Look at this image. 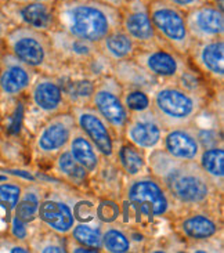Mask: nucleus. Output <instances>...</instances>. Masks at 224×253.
<instances>
[{
  "mask_svg": "<svg viewBox=\"0 0 224 253\" xmlns=\"http://www.w3.org/2000/svg\"><path fill=\"white\" fill-rule=\"evenodd\" d=\"M78 201L79 199L76 198L75 192L65 185H54L47 190L45 188L38 220L55 233L68 237L76 223L75 209Z\"/></svg>",
  "mask_w": 224,
  "mask_h": 253,
  "instance_id": "6e6552de",
  "label": "nucleus"
},
{
  "mask_svg": "<svg viewBox=\"0 0 224 253\" xmlns=\"http://www.w3.org/2000/svg\"><path fill=\"white\" fill-rule=\"evenodd\" d=\"M123 171L115 161V158H101L98 168L89 176L88 183L97 191L101 198L116 199L122 197Z\"/></svg>",
  "mask_w": 224,
  "mask_h": 253,
  "instance_id": "412c9836",
  "label": "nucleus"
},
{
  "mask_svg": "<svg viewBox=\"0 0 224 253\" xmlns=\"http://www.w3.org/2000/svg\"><path fill=\"white\" fill-rule=\"evenodd\" d=\"M10 1H15V3H31V1H38V3H51V4H54L57 0H10Z\"/></svg>",
  "mask_w": 224,
  "mask_h": 253,
  "instance_id": "a19ab883",
  "label": "nucleus"
},
{
  "mask_svg": "<svg viewBox=\"0 0 224 253\" xmlns=\"http://www.w3.org/2000/svg\"><path fill=\"white\" fill-rule=\"evenodd\" d=\"M45 188L39 184H31L22 188L18 204L14 209V216H17L25 223H32L38 220V212L41 206Z\"/></svg>",
  "mask_w": 224,
  "mask_h": 253,
  "instance_id": "c85d7f7f",
  "label": "nucleus"
},
{
  "mask_svg": "<svg viewBox=\"0 0 224 253\" xmlns=\"http://www.w3.org/2000/svg\"><path fill=\"white\" fill-rule=\"evenodd\" d=\"M111 75L115 76L116 81L122 84V87H137V89L151 91L152 86L156 87L159 84L158 79L149 75L148 72L141 68L133 58L112 64Z\"/></svg>",
  "mask_w": 224,
  "mask_h": 253,
  "instance_id": "b1692460",
  "label": "nucleus"
},
{
  "mask_svg": "<svg viewBox=\"0 0 224 253\" xmlns=\"http://www.w3.org/2000/svg\"><path fill=\"white\" fill-rule=\"evenodd\" d=\"M187 28L192 42H206L224 38L223 8L213 1L185 13Z\"/></svg>",
  "mask_w": 224,
  "mask_h": 253,
  "instance_id": "f3484780",
  "label": "nucleus"
},
{
  "mask_svg": "<svg viewBox=\"0 0 224 253\" xmlns=\"http://www.w3.org/2000/svg\"><path fill=\"white\" fill-rule=\"evenodd\" d=\"M69 111L74 115L76 126L94 144V147L102 157L115 158L118 138L108 124L98 115V112L90 104L71 105Z\"/></svg>",
  "mask_w": 224,
  "mask_h": 253,
  "instance_id": "f8f14e48",
  "label": "nucleus"
},
{
  "mask_svg": "<svg viewBox=\"0 0 224 253\" xmlns=\"http://www.w3.org/2000/svg\"><path fill=\"white\" fill-rule=\"evenodd\" d=\"M57 29L97 44L121 27V13L98 0H57Z\"/></svg>",
  "mask_w": 224,
  "mask_h": 253,
  "instance_id": "f03ea898",
  "label": "nucleus"
},
{
  "mask_svg": "<svg viewBox=\"0 0 224 253\" xmlns=\"http://www.w3.org/2000/svg\"><path fill=\"white\" fill-rule=\"evenodd\" d=\"M133 60L158 81H176L188 65L187 57L177 54L161 42L138 47Z\"/></svg>",
  "mask_w": 224,
  "mask_h": 253,
  "instance_id": "9d476101",
  "label": "nucleus"
},
{
  "mask_svg": "<svg viewBox=\"0 0 224 253\" xmlns=\"http://www.w3.org/2000/svg\"><path fill=\"white\" fill-rule=\"evenodd\" d=\"M11 234L17 241L28 240V223L14 216L11 220Z\"/></svg>",
  "mask_w": 224,
  "mask_h": 253,
  "instance_id": "e433bc0d",
  "label": "nucleus"
},
{
  "mask_svg": "<svg viewBox=\"0 0 224 253\" xmlns=\"http://www.w3.org/2000/svg\"><path fill=\"white\" fill-rule=\"evenodd\" d=\"M138 47L140 46L121 27L109 32L101 42L97 43L98 53L104 55L111 64L133 58Z\"/></svg>",
  "mask_w": 224,
  "mask_h": 253,
  "instance_id": "4be33fe9",
  "label": "nucleus"
},
{
  "mask_svg": "<svg viewBox=\"0 0 224 253\" xmlns=\"http://www.w3.org/2000/svg\"><path fill=\"white\" fill-rule=\"evenodd\" d=\"M122 214L121 205L116 199L100 198L97 206H94V216L101 224L116 223L119 216Z\"/></svg>",
  "mask_w": 224,
  "mask_h": 253,
  "instance_id": "72a5a7b5",
  "label": "nucleus"
},
{
  "mask_svg": "<svg viewBox=\"0 0 224 253\" xmlns=\"http://www.w3.org/2000/svg\"><path fill=\"white\" fill-rule=\"evenodd\" d=\"M198 164L201 169L216 187L220 194L224 188V150L223 145H216L211 148H205L198 158Z\"/></svg>",
  "mask_w": 224,
  "mask_h": 253,
  "instance_id": "cd10ccee",
  "label": "nucleus"
},
{
  "mask_svg": "<svg viewBox=\"0 0 224 253\" xmlns=\"http://www.w3.org/2000/svg\"><path fill=\"white\" fill-rule=\"evenodd\" d=\"M148 11L158 41L177 54L187 57L192 41L183 10L172 6L165 0H151Z\"/></svg>",
  "mask_w": 224,
  "mask_h": 253,
  "instance_id": "423d86ee",
  "label": "nucleus"
},
{
  "mask_svg": "<svg viewBox=\"0 0 224 253\" xmlns=\"http://www.w3.org/2000/svg\"><path fill=\"white\" fill-rule=\"evenodd\" d=\"M0 8L4 11L13 25H21L50 34L57 29L54 4L51 3H15L10 0H1Z\"/></svg>",
  "mask_w": 224,
  "mask_h": 253,
  "instance_id": "ddd939ff",
  "label": "nucleus"
},
{
  "mask_svg": "<svg viewBox=\"0 0 224 253\" xmlns=\"http://www.w3.org/2000/svg\"><path fill=\"white\" fill-rule=\"evenodd\" d=\"M0 67H1V55H0Z\"/></svg>",
  "mask_w": 224,
  "mask_h": 253,
  "instance_id": "c03bdc74",
  "label": "nucleus"
},
{
  "mask_svg": "<svg viewBox=\"0 0 224 253\" xmlns=\"http://www.w3.org/2000/svg\"><path fill=\"white\" fill-rule=\"evenodd\" d=\"M115 161L128 178L148 173L147 154L128 141L121 140V144L115 151Z\"/></svg>",
  "mask_w": 224,
  "mask_h": 253,
  "instance_id": "a878e982",
  "label": "nucleus"
},
{
  "mask_svg": "<svg viewBox=\"0 0 224 253\" xmlns=\"http://www.w3.org/2000/svg\"><path fill=\"white\" fill-rule=\"evenodd\" d=\"M163 134L165 129L161 121L154 114V111L147 110L130 114L123 129L122 140L148 154L162 147Z\"/></svg>",
  "mask_w": 224,
  "mask_h": 253,
  "instance_id": "4468645a",
  "label": "nucleus"
},
{
  "mask_svg": "<svg viewBox=\"0 0 224 253\" xmlns=\"http://www.w3.org/2000/svg\"><path fill=\"white\" fill-rule=\"evenodd\" d=\"M161 148L172 158L180 161H198L204 150L198 140L194 124L165 130Z\"/></svg>",
  "mask_w": 224,
  "mask_h": 253,
  "instance_id": "aec40b11",
  "label": "nucleus"
},
{
  "mask_svg": "<svg viewBox=\"0 0 224 253\" xmlns=\"http://www.w3.org/2000/svg\"><path fill=\"white\" fill-rule=\"evenodd\" d=\"M98 1H101V3L109 7H114L116 10H121L128 3V0H98Z\"/></svg>",
  "mask_w": 224,
  "mask_h": 253,
  "instance_id": "ea45409f",
  "label": "nucleus"
},
{
  "mask_svg": "<svg viewBox=\"0 0 224 253\" xmlns=\"http://www.w3.org/2000/svg\"><path fill=\"white\" fill-rule=\"evenodd\" d=\"M76 124L71 111L47 118L46 124L38 131L35 138V151L41 158L54 159L62 150L68 147L69 138Z\"/></svg>",
  "mask_w": 224,
  "mask_h": 253,
  "instance_id": "9b49d317",
  "label": "nucleus"
},
{
  "mask_svg": "<svg viewBox=\"0 0 224 253\" xmlns=\"http://www.w3.org/2000/svg\"><path fill=\"white\" fill-rule=\"evenodd\" d=\"M119 13L121 28L140 47L155 44L156 42H159L151 22L148 3L143 0H128Z\"/></svg>",
  "mask_w": 224,
  "mask_h": 253,
  "instance_id": "a211bd4d",
  "label": "nucleus"
},
{
  "mask_svg": "<svg viewBox=\"0 0 224 253\" xmlns=\"http://www.w3.org/2000/svg\"><path fill=\"white\" fill-rule=\"evenodd\" d=\"M4 180H7V178L4 177V176H0V181H4Z\"/></svg>",
  "mask_w": 224,
  "mask_h": 253,
  "instance_id": "79ce46f5",
  "label": "nucleus"
},
{
  "mask_svg": "<svg viewBox=\"0 0 224 253\" xmlns=\"http://www.w3.org/2000/svg\"><path fill=\"white\" fill-rule=\"evenodd\" d=\"M102 249L111 253H125L132 251V241L128 231L119 224H101Z\"/></svg>",
  "mask_w": 224,
  "mask_h": 253,
  "instance_id": "7c9ffc66",
  "label": "nucleus"
},
{
  "mask_svg": "<svg viewBox=\"0 0 224 253\" xmlns=\"http://www.w3.org/2000/svg\"><path fill=\"white\" fill-rule=\"evenodd\" d=\"M0 1H1V0H0Z\"/></svg>",
  "mask_w": 224,
  "mask_h": 253,
  "instance_id": "a18cd8bd",
  "label": "nucleus"
},
{
  "mask_svg": "<svg viewBox=\"0 0 224 253\" xmlns=\"http://www.w3.org/2000/svg\"><path fill=\"white\" fill-rule=\"evenodd\" d=\"M165 1H168L172 6L177 7V8L183 10L184 13H187V11L192 10V8L202 6V4L211 1V0H165Z\"/></svg>",
  "mask_w": 224,
  "mask_h": 253,
  "instance_id": "4c0bfd02",
  "label": "nucleus"
},
{
  "mask_svg": "<svg viewBox=\"0 0 224 253\" xmlns=\"http://www.w3.org/2000/svg\"><path fill=\"white\" fill-rule=\"evenodd\" d=\"M143 1H145V3H149V1H151V0H143Z\"/></svg>",
  "mask_w": 224,
  "mask_h": 253,
  "instance_id": "37998d69",
  "label": "nucleus"
},
{
  "mask_svg": "<svg viewBox=\"0 0 224 253\" xmlns=\"http://www.w3.org/2000/svg\"><path fill=\"white\" fill-rule=\"evenodd\" d=\"M148 171L168 191L179 211L197 208H218L223 194L216 190L198 161H180L162 148L147 154Z\"/></svg>",
  "mask_w": 224,
  "mask_h": 253,
  "instance_id": "f257e3e1",
  "label": "nucleus"
},
{
  "mask_svg": "<svg viewBox=\"0 0 224 253\" xmlns=\"http://www.w3.org/2000/svg\"><path fill=\"white\" fill-rule=\"evenodd\" d=\"M123 204L129 206L137 221H154L161 217H175L180 212L162 183L151 173L128 178L123 185Z\"/></svg>",
  "mask_w": 224,
  "mask_h": 253,
  "instance_id": "7ed1b4c3",
  "label": "nucleus"
},
{
  "mask_svg": "<svg viewBox=\"0 0 224 253\" xmlns=\"http://www.w3.org/2000/svg\"><path fill=\"white\" fill-rule=\"evenodd\" d=\"M123 87L114 75L101 76L94 83L90 97V105L108 124L118 140H122L125 125L130 117L122 100Z\"/></svg>",
  "mask_w": 224,
  "mask_h": 253,
  "instance_id": "0eeeda50",
  "label": "nucleus"
},
{
  "mask_svg": "<svg viewBox=\"0 0 224 253\" xmlns=\"http://www.w3.org/2000/svg\"><path fill=\"white\" fill-rule=\"evenodd\" d=\"M8 53L17 57L35 71L57 72L60 68V58L55 54L50 35L32 28L15 25L4 38Z\"/></svg>",
  "mask_w": 224,
  "mask_h": 253,
  "instance_id": "39448f33",
  "label": "nucleus"
},
{
  "mask_svg": "<svg viewBox=\"0 0 224 253\" xmlns=\"http://www.w3.org/2000/svg\"><path fill=\"white\" fill-rule=\"evenodd\" d=\"M36 78V71L20 61L11 53L1 55L0 67V93L7 97H17L29 90Z\"/></svg>",
  "mask_w": 224,
  "mask_h": 253,
  "instance_id": "6ab92c4d",
  "label": "nucleus"
},
{
  "mask_svg": "<svg viewBox=\"0 0 224 253\" xmlns=\"http://www.w3.org/2000/svg\"><path fill=\"white\" fill-rule=\"evenodd\" d=\"M48 35H50L51 43H53L55 54L60 55L58 57L60 60H61L62 55H65L69 60L86 62L98 51L97 44H94V43L78 39V38L65 34L64 31H60V29H54Z\"/></svg>",
  "mask_w": 224,
  "mask_h": 253,
  "instance_id": "5701e85b",
  "label": "nucleus"
},
{
  "mask_svg": "<svg viewBox=\"0 0 224 253\" xmlns=\"http://www.w3.org/2000/svg\"><path fill=\"white\" fill-rule=\"evenodd\" d=\"M205 104L206 97L185 90L175 81L158 84L151 93V110L165 130L192 125Z\"/></svg>",
  "mask_w": 224,
  "mask_h": 253,
  "instance_id": "20e7f679",
  "label": "nucleus"
},
{
  "mask_svg": "<svg viewBox=\"0 0 224 253\" xmlns=\"http://www.w3.org/2000/svg\"><path fill=\"white\" fill-rule=\"evenodd\" d=\"M173 226L179 235H181L190 244L216 240L223 231L222 216L218 208L181 211L173 217Z\"/></svg>",
  "mask_w": 224,
  "mask_h": 253,
  "instance_id": "1a4fd4ad",
  "label": "nucleus"
},
{
  "mask_svg": "<svg viewBox=\"0 0 224 253\" xmlns=\"http://www.w3.org/2000/svg\"><path fill=\"white\" fill-rule=\"evenodd\" d=\"M187 60L191 67L205 79L219 83L224 82V38L206 42H192Z\"/></svg>",
  "mask_w": 224,
  "mask_h": 253,
  "instance_id": "2eb2a0df",
  "label": "nucleus"
},
{
  "mask_svg": "<svg viewBox=\"0 0 224 253\" xmlns=\"http://www.w3.org/2000/svg\"><path fill=\"white\" fill-rule=\"evenodd\" d=\"M29 98L35 110L47 118L67 112L71 108L61 83L54 76L46 74L36 75L29 87Z\"/></svg>",
  "mask_w": 224,
  "mask_h": 253,
  "instance_id": "dca6fc26",
  "label": "nucleus"
},
{
  "mask_svg": "<svg viewBox=\"0 0 224 253\" xmlns=\"http://www.w3.org/2000/svg\"><path fill=\"white\" fill-rule=\"evenodd\" d=\"M29 251L41 253L67 252V237L55 233L51 228L41 223L36 233L29 240Z\"/></svg>",
  "mask_w": 224,
  "mask_h": 253,
  "instance_id": "c756f323",
  "label": "nucleus"
},
{
  "mask_svg": "<svg viewBox=\"0 0 224 253\" xmlns=\"http://www.w3.org/2000/svg\"><path fill=\"white\" fill-rule=\"evenodd\" d=\"M197 136L202 148H211L216 145H223L222 136L218 133V130L213 129H197Z\"/></svg>",
  "mask_w": 224,
  "mask_h": 253,
  "instance_id": "c9c22d12",
  "label": "nucleus"
},
{
  "mask_svg": "<svg viewBox=\"0 0 224 253\" xmlns=\"http://www.w3.org/2000/svg\"><path fill=\"white\" fill-rule=\"evenodd\" d=\"M53 169L54 173L65 181L67 184H72L75 187H81L88 183L89 171L75 159L68 148L62 150L57 157L53 159Z\"/></svg>",
  "mask_w": 224,
  "mask_h": 253,
  "instance_id": "bb28decb",
  "label": "nucleus"
},
{
  "mask_svg": "<svg viewBox=\"0 0 224 253\" xmlns=\"http://www.w3.org/2000/svg\"><path fill=\"white\" fill-rule=\"evenodd\" d=\"M68 237L75 244L89 248L93 252H98L102 249L101 223L95 226L93 223H82V221L78 223L76 221Z\"/></svg>",
  "mask_w": 224,
  "mask_h": 253,
  "instance_id": "2f4dec72",
  "label": "nucleus"
},
{
  "mask_svg": "<svg viewBox=\"0 0 224 253\" xmlns=\"http://www.w3.org/2000/svg\"><path fill=\"white\" fill-rule=\"evenodd\" d=\"M13 27V22L8 20V17L4 14V11L0 8V42L4 41L6 35L8 34V31Z\"/></svg>",
  "mask_w": 224,
  "mask_h": 253,
  "instance_id": "58836bf2",
  "label": "nucleus"
},
{
  "mask_svg": "<svg viewBox=\"0 0 224 253\" xmlns=\"http://www.w3.org/2000/svg\"><path fill=\"white\" fill-rule=\"evenodd\" d=\"M122 100L130 114L151 110V93L137 87H123Z\"/></svg>",
  "mask_w": 224,
  "mask_h": 253,
  "instance_id": "473e14b6",
  "label": "nucleus"
},
{
  "mask_svg": "<svg viewBox=\"0 0 224 253\" xmlns=\"http://www.w3.org/2000/svg\"><path fill=\"white\" fill-rule=\"evenodd\" d=\"M22 187L17 183H1L0 184V205L8 212H13L18 204Z\"/></svg>",
  "mask_w": 224,
  "mask_h": 253,
  "instance_id": "f704fd0d",
  "label": "nucleus"
},
{
  "mask_svg": "<svg viewBox=\"0 0 224 253\" xmlns=\"http://www.w3.org/2000/svg\"><path fill=\"white\" fill-rule=\"evenodd\" d=\"M67 148L71 155L89 171V174H91L101 162L102 155L78 126L75 127L74 133L69 138Z\"/></svg>",
  "mask_w": 224,
  "mask_h": 253,
  "instance_id": "393cba45",
  "label": "nucleus"
}]
</instances>
